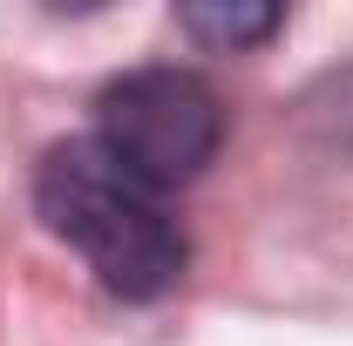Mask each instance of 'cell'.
Wrapping results in <instances>:
<instances>
[{
	"label": "cell",
	"mask_w": 353,
	"mask_h": 346,
	"mask_svg": "<svg viewBox=\"0 0 353 346\" xmlns=\"http://www.w3.org/2000/svg\"><path fill=\"white\" fill-rule=\"evenodd\" d=\"M285 14L279 7H183V28L211 48H252L279 28Z\"/></svg>",
	"instance_id": "3957f363"
},
{
	"label": "cell",
	"mask_w": 353,
	"mask_h": 346,
	"mask_svg": "<svg viewBox=\"0 0 353 346\" xmlns=\"http://www.w3.org/2000/svg\"><path fill=\"white\" fill-rule=\"evenodd\" d=\"M95 143L150 190H176L211 170L224 143V109L211 82L190 68H130L95 102Z\"/></svg>",
	"instance_id": "7a4b0ae2"
},
{
	"label": "cell",
	"mask_w": 353,
	"mask_h": 346,
	"mask_svg": "<svg viewBox=\"0 0 353 346\" xmlns=\"http://www.w3.org/2000/svg\"><path fill=\"white\" fill-rule=\"evenodd\" d=\"M34 204H41L48 231L61 245H75L116 299H163L183 278L190 245H183L176 217L163 211V190L130 176L95 136L54 143L41 156Z\"/></svg>",
	"instance_id": "6da1fadb"
}]
</instances>
